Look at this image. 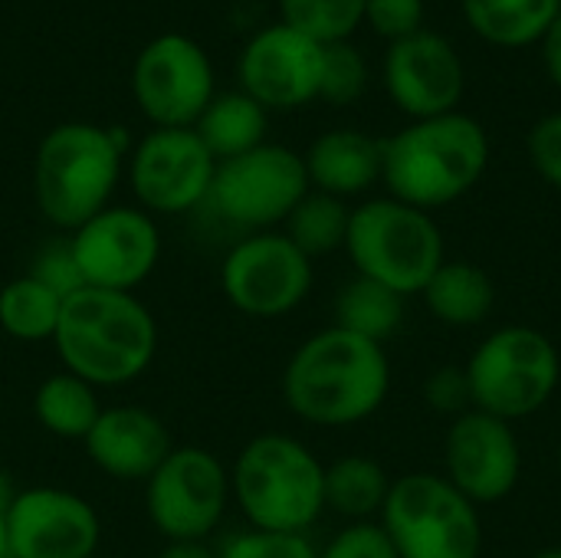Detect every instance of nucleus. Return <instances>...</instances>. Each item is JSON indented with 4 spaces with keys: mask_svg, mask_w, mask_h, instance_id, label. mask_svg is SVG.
Wrapping results in <instances>:
<instances>
[{
    "mask_svg": "<svg viewBox=\"0 0 561 558\" xmlns=\"http://www.w3.org/2000/svg\"><path fill=\"white\" fill-rule=\"evenodd\" d=\"M89 558H115V556H102V553H95V556H89Z\"/></svg>",
    "mask_w": 561,
    "mask_h": 558,
    "instance_id": "nucleus-42",
    "label": "nucleus"
},
{
    "mask_svg": "<svg viewBox=\"0 0 561 558\" xmlns=\"http://www.w3.org/2000/svg\"><path fill=\"white\" fill-rule=\"evenodd\" d=\"M158 558H217V549H210L207 543H168Z\"/></svg>",
    "mask_w": 561,
    "mask_h": 558,
    "instance_id": "nucleus-38",
    "label": "nucleus"
},
{
    "mask_svg": "<svg viewBox=\"0 0 561 558\" xmlns=\"http://www.w3.org/2000/svg\"><path fill=\"white\" fill-rule=\"evenodd\" d=\"M319 558H398L378 523H352L319 553Z\"/></svg>",
    "mask_w": 561,
    "mask_h": 558,
    "instance_id": "nucleus-34",
    "label": "nucleus"
},
{
    "mask_svg": "<svg viewBox=\"0 0 561 558\" xmlns=\"http://www.w3.org/2000/svg\"><path fill=\"white\" fill-rule=\"evenodd\" d=\"M0 558H10L7 556V529H3V513H0Z\"/></svg>",
    "mask_w": 561,
    "mask_h": 558,
    "instance_id": "nucleus-40",
    "label": "nucleus"
},
{
    "mask_svg": "<svg viewBox=\"0 0 561 558\" xmlns=\"http://www.w3.org/2000/svg\"><path fill=\"white\" fill-rule=\"evenodd\" d=\"M378 526L398 558H480L483 553L480 506L437 474L394 480Z\"/></svg>",
    "mask_w": 561,
    "mask_h": 558,
    "instance_id": "nucleus-8",
    "label": "nucleus"
},
{
    "mask_svg": "<svg viewBox=\"0 0 561 558\" xmlns=\"http://www.w3.org/2000/svg\"><path fill=\"white\" fill-rule=\"evenodd\" d=\"M82 447L95 470L122 483H145L174 451L164 421L138 405L102 408Z\"/></svg>",
    "mask_w": 561,
    "mask_h": 558,
    "instance_id": "nucleus-19",
    "label": "nucleus"
},
{
    "mask_svg": "<svg viewBox=\"0 0 561 558\" xmlns=\"http://www.w3.org/2000/svg\"><path fill=\"white\" fill-rule=\"evenodd\" d=\"M365 23L388 43L424 30V0H365Z\"/></svg>",
    "mask_w": 561,
    "mask_h": 558,
    "instance_id": "nucleus-32",
    "label": "nucleus"
},
{
    "mask_svg": "<svg viewBox=\"0 0 561 558\" xmlns=\"http://www.w3.org/2000/svg\"><path fill=\"white\" fill-rule=\"evenodd\" d=\"M13 497H16V487H13V483H10V477L0 470V513L10 506V500H13Z\"/></svg>",
    "mask_w": 561,
    "mask_h": 558,
    "instance_id": "nucleus-39",
    "label": "nucleus"
},
{
    "mask_svg": "<svg viewBox=\"0 0 561 558\" xmlns=\"http://www.w3.org/2000/svg\"><path fill=\"white\" fill-rule=\"evenodd\" d=\"M385 89L391 102L417 118H437L457 112L467 92V66L457 46L434 30H421L398 43H388L385 53Z\"/></svg>",
    "mask_w": 561,
    "mask_h": 558,
    "instance_id": "nucleus-18",
    "label": "nucleus"
},
{
    "mask_svg": "<svg viewBox=\"0 0 561 558\" xmlns=\"http://www.w3.org/2000/svg\"><path fill=\"white\" fill-rule=\"evenodd\" d=\"M82 286L135 293L161 260V230L141 207L108 204L69 237Z\"/></svg>",
    "mask_w": 561,
    "mask_h": 558,
    "instance_id": "nucleus-13",
    "label": "nucleus"
},
{
    "mask_svg": "<svg viewBox=\"0 0 561 558\" xmlns=\"http://www.w3.org/2000/svg\"><path fill=\"white\" fill-rule=\"evenodd\" d=\"M388 391L385 345L339 326L309 335L283 368L286 408L316 428H355L388 401Z\"/></svg>",
    "mask_w": 561,
    "mask_h": 558,
    "instance_id": "nucleus-1",
    "label": "nucleus"
},
{
    "mask_svg": "<svg viewBox=\"0 0 561 558\" xmlns=\"http://www.w3.org/2000/svg\"><path fill=\"white\" fill-rule=\"evenodd\" d=\"M404 322V296L394 289L355 276L348 280L335 296V326L345 332H355L368 342L385 345Z\"/></svg>",
    "mask_w": 561,
    "mask_h": 558,
    "instance_id": "nucleus-26",
    "label": "nucleus"
},
{
    "mask_svg": "<svg viewBox=\"0 0 561 558\" xmlns=\"http://www.w3.org/2000/svg\"><path fill=\"white\" fill-rule=\"evenodd\" d=\"M424 398L434 411L440 414H467L473 405H470V385H467V372L457 368V365H444L437 368L427 382H424Z\"/></svg>",
    "mask_w": 561,
    "mask_h": 558,
    "instance_id": "nucleus-35",
    "label": "nucleus"
},
{
    "mask_svg": "<svg viewBox=\"0 0 561 558\" xmlns=\"http://www.w3.org/2000/svg\"><path fill=\"white\" fill-rule=\"evenodd\" d=\"M526 151H529V161H533L536 174L561 191V112L542 115L529 128Z\"/></svg>",
    "mask_w": 561,
    "mask_h": 558,
    "instance_id": "nucleus-33",
    "label": "nucleus"
},
{
    "mask_svg": "<svg viewBox=\"0 0 561 558\" xmlns=\"http://www.w3.org/2000/svg\"><path fill=\"white\" fill-rule=\"evenodd\" d=\"M368 89V62L358 46L348 39L329 43L322 53V82H319V99L329 105H352L365 95Z\"/></svg>",
    "mask_w": 561,
    "mask_h": 558,
    "instance_id": "nucleus-30",
    "label": "nucleus"
},
{
    "mask_svg": "<svg viewBox=\"0 0 561 558\" xmlns=\"http://www.w3.org/2000/svg\"><path fill=\"white\" fill-rule=\"evenodd\" d=\"M230 497L253 529L306 533L325 513V464L289 434H260L230 467Z\"/></svg>",
    "mask_w": 561,
    "mask_h": 558,
    "instance_id": "nucleus-5",
    "label": "nucleus"
},
{
    "mask_svg": "<svg viewBox=\"0 0 561 558\" xmlns=\"http://www.w3.org/2000/svg\"><path fill=\"white\" fill-rule=\"evenodd\" d=\"M62 303L66 296L33 273H23L0 289V329L16 342H53Z\"/></svg>",
    "mask_w": 561,
    "mask_h": 558,
    "instance_id": "nucleus-27",
    "label": "nucleus"
},
{
    "mask_svg": "<svg viewBox=\"0 0 561 558\" xmlns=\"http://www.w3.org/2000/svg\"><path fill=\"white\" fill-rule=\"evenodd\" d=\"M302 164L312 191L348 201L381 181V138L358 128H332L309 145Z\"/></svg>",
    "mask_w": 561,
    "mask_h": 558,
    "instance_id": "nucleus-20",
    "label": "nucleus"
},
{
    "mask_svg": "<svg viewBox=\"0 0 561 558\" xmlns=\"http://www.w3.org/2000/svg\"><path fill=\"white\" fill-rule=\"evenodd\" d=\"M62 372L92 388L138 382L158 355V322L135 293L82 286L62 303L53 335Z\"/></svg>",
    "mask_w": 561,
    "mask_h": 558,
    "instance_id": "nucleus-2",
    "label": "nucleus"
},
{
    "mask_svg": "<svg viewBox=\"0 0 561 558\" xmlns=\"http://www.w3.org/2000/svg\"><path fill=\"white\" fill-rule=\"evenodd\" d=\"M266 128H270V112L243 89L217 92L210 105L201 112V118L194 122L197 138L207 145V151L217 161H230L237 155L260 148L266 141Z\"/></svg>",
    "mask_w": 561,
    "mask_h": 558,
    "instance_id": "nucleus-21",
    "label": "nucleus"
},
{
    "mask_svg": "<svg viewBox=\"0 0 561 558\" xmlns=\"http://www.w3.org/2000/svg\"><path fill=\"white\" fill-rule=\"evenodd\" d=\"M217 158L194 128H151L135 148L128 181L145 214L178 217L207 204Z\"/></svg>",
    "mask_w": 561,
    "mask_h": 558,
    "instance_id": "nucleus-14",
    "label": "nucleus"
},
{
    "mask_svg": "<svg viewBox=\"0 0 561 558\" xmlns=\"http://www.w3.org/2000/svg\"><path fill=\"white\" fill-rule=\"evenodd\" d=\"M490 164V135L457 112L417 118L381 138V181L388 197L417 210H437L470 194Z\"/></svg>",
    "mask_w": 561,
    "mask_h": 558,
    "instance_id": "nucleus-3",
    "label": "nucleus"
},
{
    "mask_svg": "<svg viewBox=\"0 0 561 558\" xmlns=\"http://www.w3.org/2000/svg\"><path fill=\"white\" fill-rule=\"evenodd\" d=\"M3 529L10 558H89L102 543L95 506L62 487L16 490L3 510Z\"/></svg>",
    "mask_w": 561,
    "mask_h": 558,
    "instance_id": "nucleus-15",
    "label": "nucleus"
},
{
    "mask_svg": "<svg viewBox=\"0 0 561 558\" xmlns=\"http://www.w3.org/2000/svg\"><path fill=\"white\" fill-rule=\"evenodd\" d=\"M444 477L473 503H503L523 477V451L513 424L483 411L454 418L444 441Z\"/></svg>",
    "mask_w": 561,
    "mask_h": 558,
    "instance_id": "nucleus-17",
    "label": "nucleus"
},
{
    "mask_svg": "<svg viewBox=\"0 0 561 558\" xmlns=\"http://www.w3.org/2000/svg\"><path fill=\"white\" fill-rule=\"evenodd\" d=\"M279 20L329 46L365 23V0H279Z\"/></svg>",
    "mask_w": 561,
    "mask_h": 558,
    "instance_id": "nucleus-29",
    "label": "nucleus"
},
{
    "mask_svg": "<svg viewBox=\"0 0 561 558\" xmlns=\"http://www.w3.org/2000/svg\"><path fill=\"white\" fill-rule=\"evenodd\" d=\"M217 558H319V549L306 533H270V529H243L224 539Z\"/></svg>",
    "mask_w": 561,
    "mask_h": 558,
    "instance_id": "nucleus-31",
    "label": "nucleus"
},
{
    "mask_svg": "<svg viewBox=\"0 0 561 558\" xmlns=\"http://www.w3.org/2000/svg\"><path fill=\"white\" fill-rule=\"evenodd\" d=\"M473 411L506 424L542 411L561 382L556 342L533 326H503L463 365Z\"/></svg>",
    "mask_w": 561,
    "mask_h": 558,
    "instance_id": "nucleus-7",
    "label": "nucleus"
},
{
    "mask_svg": "<svg viewBox=\"0 0 561 558\" xmlns=\"http://www.w3.org/2000/svg\"><path fill=\"white\" fill-rule=\"evenodd\" d=\"M539 46H542V62H546L549 79L561 89V10L552 20V26L546 30V36L539 39Z\"/></svg>",
    "mask_w": 561,
    "mask_h": 558,
    "instance_id": "nucleus-37",
    "label": "nucleus"
},
{
    "mask_svg": "<svg viewBox=\"0 0 561 558\" xmlns=\"http://www.w3.org/2000/svg\"><path fill=\"white\" fill-rule=\"evenodd\" d=\"M131 95L151 128H194L217 95L207 49L184 33H161L145 43L131 66Z\"/></svg>",
    "mask_w": 561,
    "mask_h": 558,
    "instance_id": "nucleus-12",
    "label": "nucleus"
},
{
    "mask_svg": "<svg viewBox=\"0 0 561 558\" xmlns=\"http://www.w3.org/2000/svg\"><path fill=\"white\" fill-rule=\"evenodd\" d=\"M230 470L204 447H174L145 480V513L168 543H207L230 503Z\"/></svg>",
    "mask_w": 561,
    "mask_h": 558,
    "instance_id": "nucleus-10",
    "label": "nucleus"
},
{
    "mask_svg": "<svg viewBox=\"0 0 561 558\" xmlns=\"http://www.w3.org/2000/svg\"><path fill=\"white\" fill-rule=\"evenodd\" d=\"M391 483L378 460L362 454L339 457L325 467V510L352 523H371L381 516Z\"/></svg>",
    "mask_w": 561,
    "mask_h": 558,
    "instance_id": "nucleus-24",
    "label": "nucleus"
},
{
    "mask_svg": "<svg viewBox=\"0 0 561 558\" xmlns=\"http://www.w3.org/2000/svg\"><path fill=\"white\" fill-rule=\"evenodd\" d=\"M325 46L293 30L289 23H270L256 30L237 62L240 89L270 109H302L319 99Z\"/></svg>",
    "mask_w": 561,
    "mask_h": 558,
    "instance_id": "nucleus-16",
    "label": "nucleus"
},
{
    "mask_svg": "<svg viewBox=\"0 0 561 558\" xmlns=\"http://www.w3.org/2000/svg\"><path fill=\"white\" fill-rule=\"evenodd\" d=\"M30 273L36 280H43L49 289H56L59 296H72L76 289H82V280H79V270H76L69 240H56V243L43 247Z\"/></svg>",
    "mask_w": 561,
    "mask_h": 558,
    "instance_id": "nucleus-36",
    "label": "nucleus"
},
{
    "mask_svg": "<svg viewBox=\"0 0 561 558\" xmlns=\"http://www.w3.org/2000/svg\"><path fill=\"white\" fill-rule=\"evenodd\" d=\"M309 191L312 187L302 155L286 145L263 141L247 155L217 161V174L204 207H210L220 224L247 237L286 224L293 207Z\"/></svg>",
    "mask_w": 561,
    "mask_h": 558,
    "instance_id": "nucleus-9",
    "label": "nucleus"
},
{
    "mask_svg": "<svg viewBox=\"0 0 561 558\" xmlns=\"http://www.w3.org/2000/svg\"><path fill=\"white\" fill-rule=\"evenodd\" d=\"M559 464H561V444H559Z\"/></svg>",
    "mask_w": 561,
    "mask_h": 558,
    "instance_id": "nucleus-43",
    "label": "nucleus"
},
{
    "mask_svg": "<svg viewBox=\"0 0 561 558\" xmlns=\"http://www.w3.org/2000/svg\"><path fill=\"white\" fill-rule=\"evenodd\" d=\"M348 220H352V207L332 194L322 191H309L293 214L283 224V234L309 257H329L335 250H345V237H348Z\"/></svg>",
    "mask_w": 561,
    "mask_h": 558,
    "instance_id": "nucleus-28",
    "label": "nucleus"
},
{
    "mask_svg": "<svg viewBox=\"0 0 561 558\" xmlns=\"http://www.w3.org/2000/svg\"><path fill=\"white\" fill-rule=\"evenodd\" d=\"M33 414L46 434L62 441H85L102 414V405L89 382L69 372H53L39 382L33 395Z\"/></svg>",
    "mask_w": 561,
    "mask_h": 558,
    "instance_id": "nucleus-25",
    "label": "nucleus"
},
{
    "mask_svg": "<svg viewBox=\"0 0 561 558\" xmlns=\"http://www.w3.org/2000/svg\"><path fill=\"white\" fill-rule=\"evenodd\" d=\"M533 558H561V549H542V553H536Z\"/></svg>",
    "mask_w": 561,
    "mask_h": 558,
    "instance_id": "nucleus-41",
    "label": "nucleus"
},
{
    "mask_svg": "<svg viewBox=\"0 0 561 558\" xmlns=\"http://www.w3.org/2000/svg\"><path fill=\"white\" fill-rule=\"evenodd\" d=\"M460 7L470 30L490 46L526 49L546 36L561 0H460Z\"/></svg>",
    "mask_w": 561,
    "mask_h": 558,
    "instance_id": "nucleus-23",
    "label": "nucleus"
},
{
    "mask_svg": "<svg viewBox=\"0 0 561 558\" xmlns=\"http://www.w3.org/2000/svg\"><path fill=\"white\" fill-rule=\"evenodd\" d=\"M345 253L355 276L375 280L398 296H417L444 266V234L427 210L394 197L352 207Z\"/></svg>",
    "mask_w": 561,
    "mask_h": 558,
    "instance_id": "nucleus-6",
    "label": "nucleus"
},
{
    "mask_svg": "<svg viewBox=\"0 0 561 558\" xmlns=\"http://www.w3.org/2000/svg\"><path fill=\"white\" fill-rule=\"evenodd\" d=\"M421 296L431 316L450 329L480 326L493 312V303H496V289L486 270L467 260H444V266L431 276Z\"/></svg>",
    "mask_w": 561,
    "mask_h": 558,
    "instance_id": "nucleus-22",
    "label": "nucleus"
},
{
    "mask_svg": "<svg viewBox=\"0 0 561 558\" xmlns=\"http://www.w3.org/2000/svg\"><path fill=\"white\" fill-rule=\"evenodd\" d=\"M312 283V260L283 230L240 237L220 263L224 299L250 319L289 316L309 299Z\"/></svg>",
    "mask_w": 561,
    "mask_h": 558,
    "instance_id": "nucleus-11",
    "label": "nucleus"
},
{
    "mask_svg": "<svg viewBox=\"0 0 561 558\" xmlns=\"http://www.w3.org/2000/svg\"><path fill=\"white\" fill-rule=\"evenodd\" d=\"M128 138L122 128L95 122H62L49 128L33 161V197L39 214L72 234L112 204L122 178Z\"/></svg>",
    "mask_w": 561,
    "mask_h": 558,
    "instance_id": "nucleus-4",
    "label": "nucleus"
}]
</instances>
